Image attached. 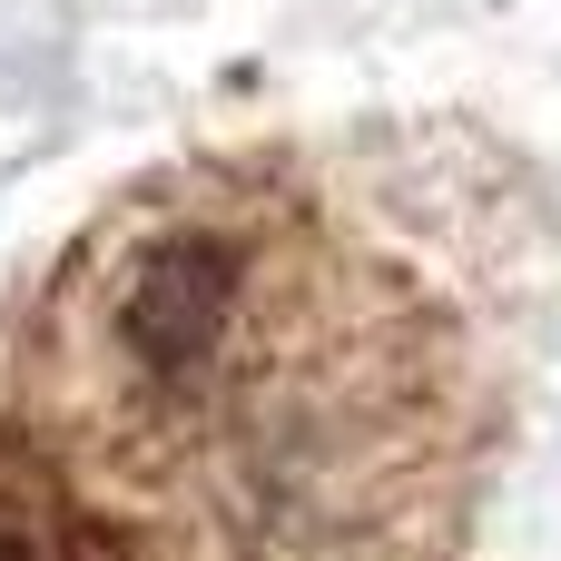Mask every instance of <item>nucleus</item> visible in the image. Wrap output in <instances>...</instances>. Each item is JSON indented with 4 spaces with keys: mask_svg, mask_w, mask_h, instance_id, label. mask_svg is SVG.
I'll list each match as a JSON object with an SVG mask.
<instances>
[{
    "mask_svg": "<svg viewBox=\"0 0 561 561\" xmlns=\"http://www.w3.org/2000/svg\"><path fill=\"white\" fill-rule=\"evenodd\" d=\"M237 237L217 227H168L128 256V286H118V345L138 365L148 394H197L227 325H237Z\"/></svg>",
    "mask_w": 561,
    "mask_h": 561,
    "instance_id": "1",
    "label": "nucleus"
}]
</instances>
